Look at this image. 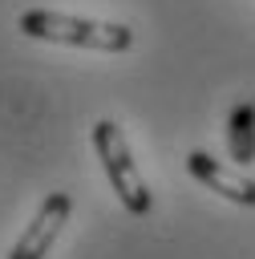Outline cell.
Masks as SVG:
<instances>
[{"label":"cell","mask_w":255,"mask_h":259,"mask_svg":"<svg viewBox=\"0 0 255 259\" xmlns=\"http://www.w3.org/2000/svg\"><path fill=\"white\" fill-rule=\"evenodd\" d=\"M16 28L32 40H53V45H73V49H93V53H125L134 45L130 24L113 20H89V16H69L53 8H28Z\"/></svg>","instance_id":"obj_1"},{"label":"cell","mask_w":255,"mask_h":259,"mask_svg":"<svg viewBox=\"0 0 255 259\" xmlns=\"http://www.w3.org/2000/svg\"><path fill=\"white\" fill-rule=\"evenodd\" d=\"M93 150H97L101 170H105L113 194L121 198V206H125L130 214H150L154 198H150V190H146V182H142V174H138V166H134V158H130V142H125V134H121L117 121L101 117V121L93 125Z\"/></svg>","instance_id":"obj_2"},{"label":"cell","mask_w":255,"mask_h":259,"mask_svg":"<svg viewBox=\"0 0 255 259\" xmlns=\"http://www.w3.org/2000/svg\"><path fill=\"white\" fill-rule=\"evenodd\" d=\"M186 170H190L202 186H210L215 194H223L227 202L255 206V182H251V178H243L239 170L223 166V162H219V158H210L206 150H190V154H186Z\"/></svg>","instance_id":"obj_4"},{"label":"cell","mask_w":255,"mask_h":259,"mask_svg":"<svg viewBox=\"0 0 255 259\" xmlns=\"http://www.w3.org/2000/svg\"><path fill=\"white\" fill-rule=\"evenodd\" d=\"M69 214H73V198H69L65 190H53V194L36 206V214H32V223L20 231V239L12 243L8 259H45L49 247L57 243L61 227L69 223Z\"/></svg>","instance_id":"obj_3"},{"label":"cell","mask_w":255,"mask_h":259,"mask_svg":"<svg viewBox=\"0 0 255 259\" xmlns=\"http://www.w3.org/2000/svg\"><path fill=\"white\" fill-rule=\"evenodd\" d=\"M227 150L235 166L255 162V101H239L227 117Z\"/></svg>","instance_id":"obj_5"}]
</instances>
